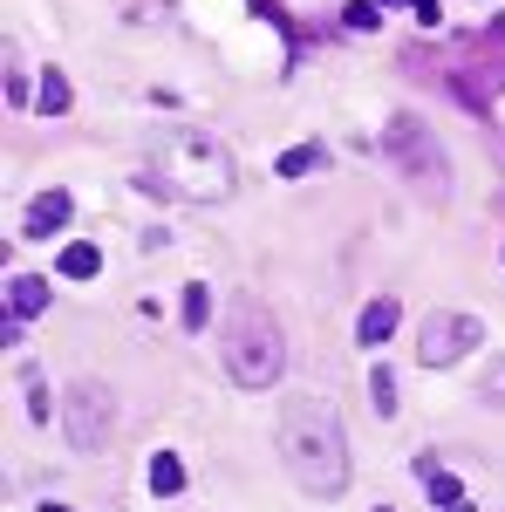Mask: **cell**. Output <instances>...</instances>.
<instances>
[{
    "label": "cell",
    "instance_id": "obj_1",
    "mask_svg": "<svg viewBox=\"0 0 505 512\" xmlns=\"http://www.w3.org/2000/svg\"><path fill=\"white\" fill-rule=\"evenodd\" d=\"M273 444L287 458V478L308 492V499H342L349 492V431L335 417L328 396H287L280 417H273Z\"/></svg>",
    "mask_w": 505,
    "mask_h": 512
},
{
    "label": "cell",
    "instance_id": "obj_2",
    "mask_svg": "<svg viewBox=\"0 0 505 512\" xmlns=\"http://www.w3.org/2000/svg\"><path fill=\"white\" fill-rule=\"evenodd\" d=\"M239 185L233 151L212 137V130H157L151 151H144V192L157 198H192V205H219Z\"/></svg>",
    "mask_w": 505,
    "mask_h": 512
},
{
    "label": "cell",
    "instance_id": "obj_3",
    "mask_svg": "<svg viewBox=\"0 0 505 512\" xmlns=\"http://www.w3.org/2000/svg\"><path fill=\"white\" fill-rule=\"evenodd\" d=\"M287 369V335L260 301H233L226 315V376L239 390H273Z\"/></svg>",
    "mask_w": 505,
    "mask_h": 512
},
{
    "label": "cell",
    "instance_id": "obj_4",
    "mask_svg": "<svg viewBox=\"0 0 505 512\" xmlns=\"http://www.w3.org/2000/svg\"><path fill=\"white\" fill-rule=\"evenodd\" d=\"M383 151L396 158V171L417 185L424 198H444L451 192V158H444V144H437V130H430L417 110H396L383 123Z\"/></svg>",
    "mask_w": 505,
    "mask_h": 512
},
{
    "label": "cell",
    "instance_id": "obj_5",
    "mask_svg": "<svg viewBox=\"0 0 505 512\" xmlns=\"http://www.w3.org/2000/svg\"><path fill=\"white\" fill-rule=\"evenodd\" d=\"M69 410H62V431H69V451H103L110 444V424H117V396H110V383H96V376H82V383H69V396H62Z\"/></svg>",
    "mask_w": 505,
    "mask_h": 512
},
{
    "label": "cell",
    "instance_id": "obj_6",
    "mask_svg": "<svg viewBox=\"0 0 505 512\" xmlns=\"http://www.w3.org/2000/svg\"><path fill=\"white\" fill-rule=\"evenodd\" d=\"M485 342V321L465 315V308H437L424 321V335H417V355H424V369H451V362H465L471 349Z\"/></svg>",
    "mask_w": 505,
    "mask_h": 512
},
{
    "label": "cell",
    "instance_id": "obj_7",
    "mask_svg": "<svg viewBox=\"0 0 505 512\" xmlns=\"http://www.w3.org/2000/svg\"><path fill=\"white\" fill-rule=\"evenodd\" d=\"M69 212H76V198H69L62 185H55V192H41L35 205H28V219H21V233H28V239H55L62 226H69Z\"/></svg>",
    "mask_w": 505,
    "mask_h": 512
},
{
    "label": "cell",
    "instance_id": "obj_8",
    "mask_svg": "<svg viewBox=\"0 0 505 512\" xmlns=\"http://www.w3.org/2000/svg\"><path fill=\"white\" fill-rule=\"evenodd\" d=\"M396 321H403V308H396L389 294H376V301L362 308V321H355V342H362V349H383L389 335H396Z\"/></svg>",
    "mask_w": 505,
    "mask_h": 512
},
{
    "label": "cell",
    "instance_id": "obj_9",
    "mask_svg": "<svg viewBox=\"0 0 505 512\" xmlns=\"http://www.w3.org/2000/svg\"><path fill=\"white\" fill-rule=\"evenodd\" d=\"M417 472H424V485H430V499H437V512H471L465 485H458V478H444V472H437V451H424V458H417Z\"/></svg>",
    "mask_w": 505,
    "mask_h": 512
},
{
    "label": "cell",
    "instance_id": "obj_10",
    "mask_svg": "<svg viewBox=\"0 0 505 512\" xmlns=\"http://www.w3.org/2000/svg\"><path fill=\"white\" fill-rule=\"evenodd\" d=\"M41 308H48V280H35V274H14L7 280V315H41Z\"/></svg>",
    "mask_w": 505,
    "mask_h": 512
},
{
    "label": "cell",
    "instance_id": "obj_11",
    "mask_svg": "<svg viewBox=\"0 0 505 512\" xmlns=\"http://www.w3.org/2000/svg\"><path fill=\"white\" fill-rule=\"evenodd\" d=\"M151 492L157 499H178L185 492V458L178 451H151Z\"/></svg>",
    "mask_w": 505,
    "mask_h": 512
},
{
    "label": "cell",
    "instance_id": "obj_12",
    "mask_svg": "<svg viewBox=\"0 0 505 512\" xmlns=\"http://www.w3.org/2000/svg\"><path fill=\"white\" fill-rule=\"evenodd\" d=\"M96 267H103V253H96L89 239H69V246H62V274L69 280H96Z\"/></svg>",
    "mask_w": 505,
    "mask_h": 512
},
{
    "label": "cell",
    "instance_id": "obj_13",
    "mask_svg": "<svg viewBox=\"0 0 505 512\" xmlns=\"http://www.w3.org/2000/svg\"><path fill=\"white\" fill-rule=\"evenodd\" d=\"M321 164H328V151H321V144H294V151H280V164H273V171H280V178H308V171H321Z\"/></svg>",
    "mask_w": 505,
    "mask_h": 512
},
{
    "label": "cell",
    "instance_id": "obj_14",
    "mask_svg": "<svg viewBox=\"0 0 505 512\" xmlns=\"http://www.w3.org/2000/svg\"><path fill=\"white\" fill-rule=\"evenodd\" d=\"M35 103L48 110V117H62V110H69V76H62V69H48L41 89H35Z\"/></svg>",
    "mask_w": 505,
    "mask_h": 512
},
{
    "label": "cell",
    "instance_id": "obj_15",
    "mask_svg": "<svg viewBox=\"0 0 505 512\" xmlns=\"http://www.w3.org/2000/svg\"><path fill=\"white\" fill-rule=\"evenodd\" d=\"M369 390H376V410H383V417H396V403H403V390H396V369H369Z\"/></svg>",
    "mask_w": 505,
    "mask_h": 512
},
{
    "label": "cell",
    "instance_id": "obj_16",
    "mask_svg": "<svg viewBox=\"0 0 505 512\" xmlns=\"http://www.w3.org/2000/svg\"><path fill=\"white\" fill-rule=\"evenodd\" d=\"M205 321H212V287H185V328H205Z\"/></svg>",
    "mask_w": 505,
    "mask_h": 512
},
{
    "label": "cell",
    "instance_id": "obj_17",
    "mask_svg": "<svg viewBox=\"0 0 505 512\" xmlns=\"http://www.w3.org/2000/svg\"><path fill=\"white\" fill-rule=\"evenodd\" d=\"M28 417H35V424H48V417H55V403H48V383H41V369H28Z\"/></svg>",
    "mask_w": 505,
    "mask_h": 512
},
{
    "label": "cell",
    "instance_id": "obj_18",
    "mask_svg": "<svg viewBox=\"0 0 505 512\" xmlns=\"http://www.w3.org/2000/svg\"><path fill=\"white\" fill-rule=\"evenodd\" d=\"M478 396H485L492 410H505V362H492V369H485V383H478Z\"/></svg>",
    "mask_w": 505,
    "mask_h": 512
},
{
    "label": "cell",
    "instance_id": "obj_19",
    "mask_svg": "<svg viewBox=\"0 0 505 512\" xmlns=\"http://www.w3.org/2000/svg\"><path fill=\"white\" fill-rule=\"evenodd\" d=\"M117 14H123V21H157L164 0H117Z\"/></svg>",
    "mask_w": 505,
    "mask_h": 512
},
{
    "label": "cell",
    "instance_id": "obj_20",
    "mask_svg": "<svg viewBox=\"0 0 505 512\" xmlns=\"http://www.w3.org/2000/svg\"><path fill=\"white\" fill-rule=\"evenodd\" d=\"M342 21H349L355 35H369V28H376V0H355V7L342 14Z\"/></svg>",
    "mask_w": 505,
    "mask_h": 512
},
{
    "label": "cell",
    "instance_id": "obj_21",
    "mask_svg": "<svg viewBox=\"0 0 505 512\" xmlns=\"http://www.w3.org/2000/svg\"><path fill=\"white\" fill-rule=\"evenodd\" d=\"M35 89H28V76H14V55H7V110H21Z\"/></svg>",
    "mask_w": 505,
    "mask_h": 512
},
{
    "label": "cell",
    "instance_id": "obj_22",
    "mask_svg": "<svg viewBox=\"0 0 505 512\" xmlns=\"http://www.w3.org/2000/svg\"><path fill=\"white\" fill-rule=\"evenodd\" d=\"M410 7H417V21H424V28H437V21H444V7H437V0H410Z\"/></svg>",
    "mask_w": 505,
    "mask_h": 512
},
{
    "label": "cell",
    "instance_id": "obj_23",
    "mask_svg": "<svg viewBox=\"0 0 505 512\" xmlns=\"http://www.w3.org/2000/svg\"><path fill=\"white\" fill-rule=\"evenodd\" d=\"M41 512H69V506H41Z\"/></svg>",
    "mask_w": 505,
    "mask_h": 512
},
{
    "label": "cell",
    "instance_id": "obj_24",
    "mask_svg": "<svg viewBox=\"0 0 505 512\" xmlns=\"http://www.w3.org/2000/svg\"><path fill=\"white\" fill-rule=\"evenodd\" d=\"M376 512H396V506H376Z\"/></svg>",
    "mask_w": 505,
    "mask_h": 512
}]
</instances>
